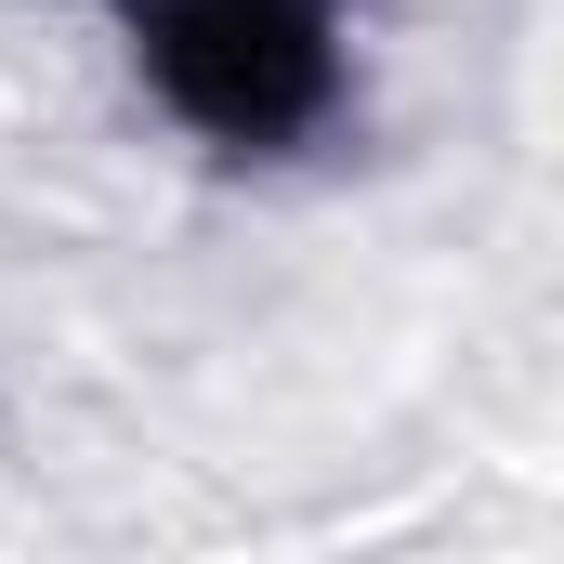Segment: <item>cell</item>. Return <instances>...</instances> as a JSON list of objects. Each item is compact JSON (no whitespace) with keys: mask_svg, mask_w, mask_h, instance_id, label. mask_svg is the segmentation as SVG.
I'll list each match as a JSON object with an SVG mask.
<instances>
[{"mask_svg":"<svg viewBox=\"0 0 564 564\" xmlns=\"http://www.w3.org/2000/svg\"><path fill=\"white\" fill-rule=\"evenodd\" d=\"M144 93L224 158H302L355 106V0H106Z\"/></svg>","mask_w":564,"mask_h":564,"instance_id":"6da1fadb","label":"cell"}]
</instances>
